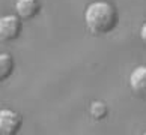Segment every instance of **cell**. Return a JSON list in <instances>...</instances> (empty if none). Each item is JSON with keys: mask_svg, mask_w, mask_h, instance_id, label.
Here are the masks:
<instances>
[{"mask_svg": "<svg viewBox=\"0 0 146 135\" xmlns=\"http://www.w3.org/2000/svg\"><path fill=\"white\" fill-rule=\"evenodd\" d=\"M23 119L18 113L3 108L0 110V135H14L21 128Z\"/></svg>", "mask_w": 146, "mask_h": 135, "instance_id": "cell-2", "label": "cell"}, {"mask_svg": "<svg viewBox=\"0 0 146 135\" xmlns=\"http://www.w3.org/2000/svg\"><path fill=\"white\" fill-rule=\"evenodd\" d=\"M129 87L140 98H146V66H139L129 75Z\"/></svg>", "mask_w": 146, "mask_h": 135, "instance_id": "cell-4", "label": "cell"}, {"mask_svg": "<svg viewBox=\"0 0 146 135\" xmlns=\"http://www.w3.org/2000/svg\"><path fill=\"white\" fill-rule=\"evenodd\" d=\"M140 38H142L143 44L146 45V23L142 26V30H140Z\"/></svg>", "mask_w": 146, "mask_h": 135, "instance_id": "cell-8", "label": "cell"}, {"mask_svg": "<svg viewBox=\"0 0 146 135\" xmlns=\"http://www.w3.org/2000/svg\"><path fill=\"white\" fill-rule=\"evenodd\" d=\"M14 59L11 54L8 53H2L0 54V83L5 80H8L14 72Z\"/></svg>", "mask_w": 146, "mask_h": 135, "instance_id": "cell-6", "label": "cell"}, {"mask_svg": "<svg viewBox=\"0 0 146 135\" xmlns=\"http://www.w3.org/2000/svg\"><path fill=\"white\" fill-rule=\"evenodd\" d=\"M90 114L94 119H96V120H101V119H104L107 114H109V108H107V105L104 104V102H92L90 105Z\"/></svg>", "mask_w": 146, "mask_h": 135, "instance_id": "cell-7", "label": "cell"}, {"mask_svg": "<svg viewBox=\"0 0 146 135\" xmlns=\"http://www.w3.org/2000/svg\"><path fill=\"white\" fill-rule=\"evenodd\" d=\"M21 32L20 17L15 15H5L0 18V41H14L17 39Z\"/></svg>", "mask_w": 146, "mask_h": 135, "instance_id": "cell-3", "label": "cell"}, {"mask_svg": "<svg viewBox=\"0 0 146 135\" xmlns=\"http://www.w3.org/2000/svg\"><path fill=\"white\" fill-rule=\"evenodd\" d=\"M41 9V5L38 0H17L15 11L21 20H32L35 18Z\"/></svg>", "mask_w": 146, "mask_h": 135, "instance_id": "cell-5", "label": "cell"}, {"mask_svg": "<svg viewBox=\"0 0 146 135\" xmlns=\"http://www.w3.org/2000/svg\"><path fill=\"white\" fill-rule=\"evenodd\" d=\"M84 21L92 33L104 35L115 29L117 23V12L109 2H94L86 9Z\"/></svg>", "mask_w": 146, "mask_h": 135, "instance_id": "cell-1", "label": "cell"}]
</instances>
